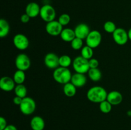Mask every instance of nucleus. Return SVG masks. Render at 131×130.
<instances>
[{"instance_id":"1","label":"nucleus","mask_w":131,"mask_h":130,"mask_svg":"<svg viewBox=\"0 0 131 130\" xmlns=\"http://www.w3.org/2000/svg\"><path fill=\"white\" fill-rule=\"evenodd\" d=\"M107 94L106 89L101 86H94L88 90L87 98L90 101L95 103H101L107 99Z\"/></svg>"},{"instance_id":"2","label":"nucleus","mask_w":131,"mask_h":130,"mask_svg":"<svg viewBox=\"0 0 131 130\" xmlns=\"http://www.w3.org/2000/svg\"><path fill=\"white\" fill-rule=\"evenodd\" d=\"M53 79L56 82L61 84H67L71 81L72 73L68 68L60 67L55 69L53 72Z\"/></svg>"},{"instance_id":"3","label":"nucleus","mask_w":131,"mask_h":130,"mask_svg":"<svg viewBox=\"0 0 131 130\" xmlns=\"http://www.w3.org/2000/svg\"><path fill=\"white\" fill-rule=\"evenodd\" d=\"M73 68L76 73L85 74L88 72L90 69L89 65V60L81 56L75 57L72 62Z\"/></svg>"},{"instance_id":"4","label":"nucleus","mask_w":131,"mask_h":130,"mask_svg":"<svg viewBox=\"0 0 131 130\" xmlns=\"http://www.w3.org/2000/svg\"><path fill=\"white\" fill-rule=\"evenodd\" d=\"M19 108L20 112L24 115H31L36 110V103L33 98L26 97L23 99V101L19 105Z\"/></svg>"},{"instance_id":"5","label":"nucleus","mask_w":131,"mask_h":130,"mask_svg":"<svg viewBox=\"0 0 131 130\" xmlns=\"http://www.w3.org/2000/svg\"><path fill=\"white\" fill-rule=\"evenodd\" d=\"M56 15V10L51 5H45L41 7L40 16L43 21L47 23L54 20Z\"/></svg>"},{"instance_id":"6","label":"nucleus","mask_w":131,"mask_h":130,"mask_svg":"<svg viewBox=\"0 0 131 130\" xmlns=\"http://www.w3.org/2000/svg\"><path fill=\"white\" fill-rule=\"evenodd\" d=\"M102 34L99 31L93 30L90 31L87 38H86V45L95 48L98 47L102 42Z\"/></svg>"},{"instance_id":"7","label":"nucleus","mask_w":131,"mask_h":130,"mask_svg":"<svg viewBox=\"0 0 131 130\" xmlns=\"http://www.w3.org/2000/svg\"><path fill=\"white\" fill-rule=\"evenodd\" d=\"M15 66L17 70L26 71L31 66V60L26 54H19L15 60Z\"/></svg>"},{"instance_id":"8","label":"nucleus","mask_w":131,"mask_h":130,"mask_svg":"<svg viewBox=\"0 0 131 130\" xmlns=\"http://www.w3.org/2000/svg\"><path fill=\"white\" fill-rule=\"evenodd\" d=\"M113 38L115 43L119 45H124L129 40L127 32L121 28H116L115 32L113 33Z\"/></svg>"},{"instance_id":"9","label":"nucleus","mask_w":131,"mask_h":130,"mask_svg":"<svg viewBox=\"0 0 131 130\" xmlns=\"http://www.w3.org/2000/svg\"><path fill=\"white\" fill-rule=\"evenodd\" d=\"M63 25L60 22L56 20H52V21L47 22L46 26V32L49 35L52 36H57L60 35L61 33L63 31Z\"/></svg>"},{"instance_id":"10","label":"nucleus","mask_w":131,"mask_h":130,"mask_svg":"<svg viewBox=\"0 0 131 130\" xmlns=\"http://www.w3.org/2000/svg\"><path fill=\"white\" fill-rule=\"evenodd\" d=\"M13 43L14 46L20 50L26 49L29 44L28 38L23 34H15L13 38Z\"/></svg>"},{"instance_id":"11","label":"nucleus","mask_w":131,"mask_h":130,"mask_svg":"<svg viewBox=\"0 0 131 130\" xmlns=\"http://www.w3.org/2000/svg\"><path fill=\"white\" fill-rule=\"evenodd\" d=\"M44 64L48 68L56 69L60 66V57L54 53H48L44 57Z\"/></svg>"},{"instance_id":"12","label":"nucleus","mask_w":131,"mask_h":130,"mask_svg":"<svg viewBox=\"0 0 131 130\" xmlns=\"http://www.w3.org/2000/svg\"><path fill=\"white\" fill-rule=\"evenodd\" d=\"M74 32H75V37L84 40L87 38L89 33H90V30L89 26L86 24L81 23L75 27L74 29Z\"/></svg>"},{"instance_id":"13","label":"nucleus","mask_w":131,"mask_h":130,"mask_svg":"<svg viewBox=\"0 0 131 130\" xmlns=\"http://www.w3.org/2000/svg\"><path fill=\"white\" fill-rule=\"evenodd\" d=\"M15 82L14 79L9 76H3L0 80V88L5 92H10L14 90Z\"/></svg>"},{"instance_id":"14","label":"nucleus","mask_w":131,"mask_h":130,"mask_svg":"<svg viewBox=\"0 0 131 130\" xmlns=\"http://www.w3.org/2000/svg\"><path fill=\"white\" fill-rule=\"evenodd\" d=\"M40 8L38 4L35 2H31L27 5L26 7V14H28L31 18H35L40 15Z\"/></svg>"},{"instance_id":"15","label":"nucleus","mask_w":131,"mask_h":130,"mask_svg":"<svg viewBox=\"0 0 131 130\" xmlns=\"http://www.w3.org/2000/svg\"><path fill=\"white\" fill-rule=\"evenodd\" d=\"M112 105H118L123 101V96L117 90H113L107 94V99Z\"/></svg>"},{"instance_id":"16","label":"nucleus","mask_w":131,"mask_h":130,"mask_svg":"<svg viewBox=\"0 0 131 130\" xmlns=\"http://www.w3.org/2000/svg\"><path fill=\"white\" fill-rule=\"evenodd\" d=\"M87 82V79L84 74L75 73L72 75L70 82L74 84L77 88L82 87L86 84Z\"/></svg>"},{"instance_id":"17","label":"nucleus","mask_w":131,"mask_h":130,"mask_svg":"<svg viewBox=\"0 0 131 130\" xmlns=\"http://www.w3.org/2000/svg\"><path fill=\"white\" fill-rule=\"evenodd\" d=\"M30 126L33 130H43L45 127L44 120L40 116H35L31 120Z\"/></svg>"},{"instance_id":"18","label":"nucleus","mask_w":131,"mask_h":130,"mask_svg":"<svg viewBox=\"0 0 131 130\" xmlns=\"http://www.w3.org/2000/svg\"><path fill=\"white\" fill-rule=\"evenodd\" d=\"M60 36L61 40L65 42H71L75 38L74 30L70 28H65L63 29Z\"/></svg>"},{"instance_id":"19","label":"nucleus","mask_w":131,"mask_h":130,"mask_svg":"<svg viewBox=\"0 0 131 130\" xmlns=\"http://www.w3.org/2000/svg\"><path fill=\"white\" fill-rule=\"evenodd\" d=\"M76 87L72 84L71 82H69L65 84L63 86V93L66 96L71 98L74 96L76 94Z\"/></svg>"},{"instance_id":"20","label":"nucleus","mask_w":131,"mask_h":130,"mask_svg":"<svg viewBox=\"0 0 131 130\" xmlns=\"http://www.w3.org/2000/svg\"><path fill=\"white\" fill-rule=\"evenodd\" d=\"M10 32V25L5 19L0 20V37L4 38Z\"/></svg>"},{"instance_id":"21","label":"nucleus","mask_w":131,"mask_h":130,"mask_svg":"<svg viewBox=\"0 0 131 130\" xmlns=\"http://www.w3.org/2000/svg\"><path fill=\"white\" fill-rule=\"evenodd\" d=\"M88 75L90 80L93 82L99 81L102 78V73L98 68L90 69L88 72Z\"/></svg>"},{"instance_id":"22","label":"nucleus","mask_w":131,"mask_h":130,"mask_svg":"<svg viewBox=\"0 0 131 130\" xmlns=\"http://www.w3.org/2000/svg\"><path fill=\"white\" fill-rule=\"evenodd\" d=\"M14 82L15 84H23L26 79L25 73L24 71L22 70H17L14 74V77H13Z\"/></svg>"},{"instance_id":"23","label":"nucleus","mask_w":131,"mask_h":130,"mask_svg":"<svg viewBox=\"0 0 131 130\" xmlns=\"http://www.w3.org/2000/svg\"><path fill=\"white\" fill-rule=\"evenodd\" d=\"M14 93L17 96L24 98L27 95V89L23 84H17L14 89Z\"/></svg>"},{"instance_id":"24","label":"nucleus","mask_w":131,"mask_h":130,"mask_svg":"<svg viewBox=\"0 0 131 130\" xmlns=\"http://www.w3.org/2000/svg\"><path fill=\"white\" fill-rule=\"evenodd\" d=\"M93 48L92 47H89L88 45H86L83 47L81 48V56L84 58L86 59L90 60V59L92 58L93 55Z\"/></svg>"},{"instance_id":"25","label":"nucleus","mask_w":131,"mask_h":130,"mask_svg":"<svg viewBox=\"0 0 131 130\" xmlns=\"http://www.w3.org/2000/svg\"><path fill=\"white\" fill-rule=\"evenodd\" d=\"M99 108L101 112L104 113H108L112 110V105L107 100H105L104 101L99 103Z\"/></svg>"},{"instance_id":"26","label":"nucleus","mask_w":131,"mask_h":130,"mask_svg":"<svg viewBox=\"0 0 131 130\" xmlns=\"http://www.w3.org/2000/svg\"><path fill=\"white\" fill-rule=\"evenodd\" d=\"M72 64V59L70 56L67 55H63L60 57V66L64 68H69Z\"/></svg>"},{"instance_id":"27","label":"nucleus","mask_w":131,"mask_h":130,"mask_svg":"<svg viewBox=\"0 0 131 130\" xmlns=\"http://www.w3.org/2000/svg\"><path fill=\"white\" fill-rule=\"evenodd\" d=\"M83 40L80 39L79 38L75 37L70 43H71V47L74 50H78L83 48Z\"/></svg>"},{"instance_id":"28","label":"nucleus","mask_w":131,"mask_h":130,"mask_svg":"<svg viewBox=\"0 0 131 130\" xmlns=\"http://www.w3.org/2000/svg\"><path fill=\"white\" fill-rule=\"evenodd\" d=\"M104 29L108 33H113L116 29V25L112 21H107L104 24Z\"/></svg>"},{"instance_id":"29","label":"nucleus","mask_w":131,"mask_h":130,"mask_svg":"<svg viewBox=\"0 0 131 130\" xmlns=\"http://www.w3.org/2000/svg\"><path fill=\"white\" fill-rule=\"evenodd\" d=\"M58 22L63 25V26L68 25L70 22V15H69V14H61L60 16V17H59Z\"/></svg>"},{"instance_id":"30","label":"nucleus","mask_w":131,"mask_h":130,"mask_svg":"<svg viewBox=\"0 0 131 130\" xmlns=\"http://www.w3.org/2000/svg\"><path fill=\"white\" fill-rule=\"evenodd\" d=\"M99 64V62L97 59L92 58L89 60V65L90 68H97Z\"/></svg>"},{"instance_id":"31","label":"nucleus","mask_w":131,"mask_h":130,"mask_svg":"<svg viewBox=\"0 0 131 130\" xmlns=\"http://www.w3.org/2000/svg\"><path fill=\"white\" fill-rule=\"evenodd\" d=\"M7 122L4 117H0V130H3L7 126Z\"/></svg>"},{"instance_id":"32","label":"nucleus","mask_w":131,"mask_h":130,"mask_svg":"<svg viewBox=\"0 0 131 130\" xmlns=\"http://www.w3.org/2000/svg\"><path fill=\"white\" fill-rule=\"evenodd\" d=\"M31 17L26 14H24L20 17V21L23 23H28L30 20Z\"/></svg>"},{"instance_id":"33","label":"nucleus","mask_w":131,"mask_h":130,"mask_svg":"<svg viewBox=\"0 0 131 130\" xmlns=\"http://www.w3.org/2000/svg\"><path fill=\"white\" fill-rule=\"evenodd\" d=\"M23 98L16 96L14 97V99H13V102H14V103L15 105H17L19 106L20 104H21L22 101H23Z\"/></svg>"},{"instance_id":"34","label":"nucleus","mask_w":131,"mask_h":130,"mask_svg":"<svg viewBox=\"0 0 131 130\" xmlns=\"http://www.w3.org/2000/svg\"><path fill=\"white\" fill-rule=\"evenodd\" d=\"M3 130H17V127L14 125L10 124L8 125Z\"/></svg>"},{"instance_id":"35","label":"nucleus","mask_w":131,"mask_h":130,"mask_svg":"<svg viewBox=\"0 0 131 130\" xmlns=\"http://www.w3.org/2000/svg\"><path fill=\"white\" fill-rule=\"evenodd\" d=\"M128 36H129V39L131 41V28L128 31Z\"/></svg>"},{"instance_id":"36","label":"nucleus","mask_w":131,"mask_h":130,"mask_svg":"<svg viewBox=\"0 0 131 130\" xmlns=\"http://www.w3.org/2000/svg\"><path fill=\"white\" fill-rule=\"evenodd\" d=\"M127 115L129 116H131V110H129L127 112Z\"/></svg>"}]
</instances>
